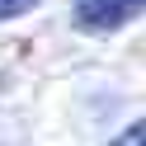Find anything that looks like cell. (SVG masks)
<instances>
[{"instance_id": "3", "label": "cell", "mask_w": 146, "mask_h": 146, "mask_svg": "<svg viewBox=\"0 0 146 146\" xmlns=\"http://www.w3.org/2000/svg\"><path fill=\"white\" fill-rule=\"evenodd\" d=\"M38 0H0V19H14V14H24V10H33Z\"/></svg>"}, {"instance_id": "2", "label": "cell", "mask_w": 146, "mask_h": 146, "mask_svg": "<svg viewBox=\"0 0 146 146\" xmlns=\"http://www.w3.org/2000/svg\"><path fill=\"white\" fill-rule=\"evenodd\" d=\"M113 146H146V127H141V123H132V127H127V132L118 137Z\"/></svg>"}, {"instance_id": "1", "label": "cell", "mask_w": 146, "mask_h": 146, "mask_svg": "<svg viewBox=\"0 0 146 146\" xmlns=\"http://www.w3.org/2000/svg\"><path fill=\"white\" fill-rule=\"evenodd\" d=\"M141 5L146 0H76V19H80V29H90V33H113V29H123L127 19H137Z\"/></svg>"}]
</instances>
